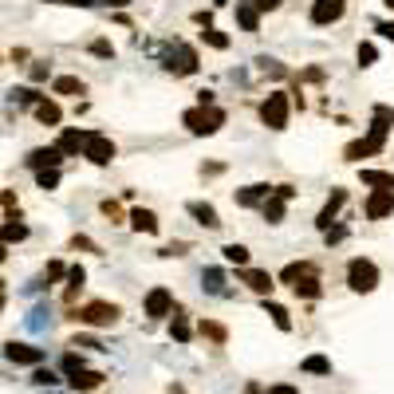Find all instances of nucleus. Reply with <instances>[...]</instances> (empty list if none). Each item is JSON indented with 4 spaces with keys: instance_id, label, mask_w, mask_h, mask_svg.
I'll list each match as a JSON object with an SVG mask.
<instances>
[{
    "instance_id": "40",
    "label": "nucleus",
    "mask_w": 394,
    "mask_h": 394,
    "mask_svg": "<svg viewBox=\"0 0 394 394\" xmlns=\"http://www.w3.org/2000/svg\"><path fill=\"white\" fill-rule=\"evenodd\" d=\"M260 71H268V75H284V63H276V60H260Z\"/></svg>"
},
{
    "instance_id": "39",
    "label": "nucleus",
    "mask_w": 394,
    "mask_h": 394,
    "mask_svg": "<svg viewBox=\"0 0 394 394\" xmlns=\"http://www.w3.org/2000/svg\"><path fill=\"white\" fill-rule=\"evenodd\" d=\"M91 51H95V55H103V60H107V55H114V48L107 44V40H95V44H91Z\"/></svg>"
},
{
    "instance_id": "44",
    "label": "nucleus",
    "mask_w": 394,
    "mask_h": 394,
    "mask_svg": "<svg viewBox=\"0 0 394 394\" xmlns=\"http://www.w3.org/2000/svg\"><path fill=\"white\" fill-rule=\"evenodd\" d=\"M32 79H36V83H40V79H48V67H44V63H36V67H32Z\"/></svg>"
},
{
    "instance_id": "33",
    "label": "nucleus",
    "mask_w": 394,
    "mask_h": 394,
    "mask_svg": "<svg viewBox=\"0 0 394 394\" xmlns=\"http://www.w3.org/2000/svg\"><path fill=\"white\" fill-rule=\"evenodd\" d=\"M12 103H24V107H36V103H40V95L32 91V87H16V91H12Z\"/></svg>"
},
{
    "instance_id": "11",
    "label": "nucleus",
    "mask_w": 394,
    "mask_h": 394,
    "mask_svg": "<svg viewBox=\"0 0 394 394\" xmlns=\"http://www.w3.org/2000/svg\"><path fill=\"white\" fill-rule=\"evenodd\" d=\"M170 308H173L170 288H154V292L146 296V316H150V320H162V316H170Z\"/></svg>"
},
{
    "instance_id": "36",
    "label": "nucleus",
    "mask_w": 394,
    "mask_h": 394,
    "mask_svg": "<svg viewBox=\"0 0 394 394\" xmlns=\"http://www.w3.org/2000/svg\"><path fill=\"white\" fill-rule=\"evenodd\" d=\"M63 370H67V375H75V370H83V355H75V351H67V355H63Z\"/></svg>"
},
{
    "instance_id": "23",
    "label": "nucleus",
    "mask_w": 394,
    "mask_h": 394,
    "mask_svg": "<svg viewBox=\"0 0 394 394\" xmlns=\"http://www.w3.org/2000/svg\"><path fill=\"white\" fill-rule=\"evenodd\" d=\"M130 225H135L138 233H158V217L150 209H135L130 213Z\"/></svg>"
},
{
    "instance_id": "1",
    "label": "nucleus",
    "mask_w": 394,
    "mask_h": 394,
    "mask_svg": "<svg viewBox=\"0 0 394 394\" xmlns=\"http://www.w3.org/2000/svg\"><path fill=\"white\" fill-rule=\"evenodd\" d=\"M391 123H394V111H391V107H375L370 135L363 138V142H351V146H347V158L355 162V158H367V154H379L382 142H386V130H391Z\"/></svg>"
},
{
    "instance_id": "35",
    "label": "nucleus",
    "mask_w": 394,
    "mask_h": 394,
    "mask_svg": "<svg viewBox=\"0 0 394 394\" xmlns=\"http://www.w3.org/2000/svg\"><path fill=\"white\" fill-rule=\"evenodd\" d=\"M67 280H71V288H67V296H75L79 288H83V280H87V272L75 264V268H67Z\"/></svg>"
},
{
    "instance_id": "16",
    "label": "nucleus",
    "mask_w": 394,
    "mask_h": 394,
    "mask_svg": "<svg viewBox=\"0 0 394 394\" xmlns=\"http://www.w3.org/2000/svg\"><path fill=\"white\" fill-rule=\"evenodd\" d=\"M241 280H245L252 292H260V296L272 292V276H268V272H260V268H245V272H241Z\"/></svg>"
},
{
    "instance_id": "17",
    "label": "nucleus",
    "mask_w": 394,
    "mask_h": 394,
    "mask_svg": "<svg viewBox=\"0 0 394 394\" xmlns=\"http://www.w3.org/2000/svg\"><path fill=\"white\" fill-rule=\"evenodd\" d=\"M189 213H194V217L205 225V229H217V225H221L217 209H213V205H205V201H189Z\"/></svg>"
},
{
    "instance_id": "28",
    "label": "nucleus",
    "mask_w": 394,
    "mask_h": 394,
    "mask_svg": "<svg viewBox=\"0 0 394 394\" xmlns=\"http://www.w3.org/2000/svg\"><path fill=\"white\" fill-rule=\"evenodd\" d=\"M28 237V225H20V221H8L4 229H0V245H8V241H24Z\"/></svg>"
},
{
    "instance_id": "49",
    "label": "nucleus",
    "mask_w": 394,
    "mask_h": 394,
    "mask_svg": "<svg viewBox=\"0 0 394 394\" xmlns=\"http://www.w3.org/2000/svg\"><path fill=\"white\" fill-rule=\"evenodd\" d=\"M63 4H79V8H87V4H95V0H63Z\"/></svg>"
},
{
    "instance_id": "9",
    "label": "nucleus",
    "mask_w": 394,
    "mask_h": 394,
    "mask_svg": "<svg viewBox=\"0 0 394 394\" xmlns=\"http://www.w3.org/2000/svg\"><path fill=\"white\" fill-rule=\"evenodd\" d=\"M347 12V0H316L311 4V24H335Z\"/></svg>"
},
{
    "instance_id": "52",
    "label": "nucleus",
    "mask_w": 394,
    "mask_h": 394,
    "mask_svg": "<svg viewBox=\"0 0 394 394\" xmlns=\"http://www.w3.org/2000/svg\"><path fill=\"white\" fill-rule=\"evenodd\" d=\"M4 257H8V252H4V245H0V260H4Z\"/></svg>"
},
{
    "instance_id": "50",
    "label": "nucleus",
    "mask_w": 394,
    "mask_h": 394,
    "mask_svg": "<svg viewBox=\"0 0 394 394\" xmlns=\"http://www.w3.org/2000/svg\"><path fill=\"white\" fill-rule=\"evenodd\" d=\"M0 308H4V280H0Z\"/></svg>"
},
{
    "instance_id": "53",
    "label": "nucleus",
    "mask_w": 394,
    "mask_h": 394,
    "mask_svg": "<svg viewBox=\"0 0 394 394\" xmlns=\"http://www.w3.org/2000/svg\"><path fill=\"white\" fill-rule=\"evenodd\" d=\"M60 4H63V0H60Z\"/></svg>"
},
{
    "instance_id": "37",
    "label": "nucleus",
    "mask_w": 394,
    "mask_h": 394,
    "mask_svg": "<svg viewBox=\"0 0 394 394\" xmlns=\"http://www.w3.org/2000/svg\"><path fill=\"white\" fill-rule=\"evenodd\" d=\"M375 55H379V51H375V44H359V63H363V67H370V63H375Z\"/></svg>"
},
{
    "instance_id": "4",
    "label": "nucleus",
    "mask_w": 394,
    "mask_h": 394,
    "mask_svg": "<svg viewBox=\"0 0 394 394\" xmlns=\"http://www.w3.org/2000/svg\"><path fill=\"white\" fill-rule=\"evenodd\" d=\"M347 284H351V292H375V288H379L375 260H363V257L351 260V264H347Z\"/></svg>"
},
{
    "instance_id": "46",
    "label": "nucleus",
    "mask_w": 394,
    "mask_h": 394,
    "mask_svg": "<svg viewBox=\"0 0 394 394\" xmlns=\"http://www.w3.org/2000/svg\"><path fill=\"white\" fill-rule=\"evenodd\" d=\"M379 32H382L386 40H394V24H391V20H386V24H379Z\"/></svg>"
},
{
    "instance_id": "45",
    "label": "nucleus",
    "mask_w": 394,
    "mask_h": 394,
    "mask_svg": "<svg viewBox=\"0 0 394 394\" xmlns=\"http://www.w3.org/2000/svg\"><path fill=\"white\" fill-rule=\"evenodd\" d=\"M48 276H51V280H55V276H63V264H60V260H51V264H48Z\"/></svg>"
},
{
    "instance_id": "48",
    "label": "nucleus",
    "mask_w": 394,
    "mask_h": 394,
    "mask_svg": "<svg viewBox=\"0 0 394 394\" xmlns=\"http://www.w3.org/2000/svg\"><path fill=\"white\" fill-rule=\"evenodd\" d=\"M95 4H111V8H123V4H130V0H95Z\"/></svg>"
},
{
    "instance_id": "6",
    "label": "nucleus",
    "mask_w": 394,
    "mask_h": 394,
    "mask_svg": "<svg viewBox=\"0 0 394 394\" xmlns=\"http://www.w3.org/2000/svg\"><path fill=\"white\" fill-rule=\"evenodd\" d=\"M260 119H264L268 130H284V126H288V95H284V91H272V95L260 103Z\"/></svg>"
},
{
    "instance_id": "10",
    "label": "nucleus",
    "mask_w": 394,
    "mask_h": 394,
    "mask_svg": "<svg viewBox=\"0 0 394 394\" xmlns=\"http://www.w3.org/2000/svg\"><path fill=\"white\" fill-rule=\"evenodd\" d=\"M386 213H394V189H375L367 197V217L370 221H382Z\"/></svg>"
},
{
    "instance_id": "20",
    "label": "nucleus",
    "mask_w": 394,
    "mask_h": 394,
    "mask_svg": "<svg viewBox=\"0 0 394 394\" xmlns=\"http://www.w3.org/2000/svg\"><path fill=\"white\" fill-rule=\"evenodd\" d=\"M284 201H288V197H280L276 189L268 194V201H264V221H268V225H280L284 221Z\"/></svg>"
},
{
    "instance_id": "2",
    "label": "nucleus",
    "mask_w": 394,
    "mask_h": 394,
    "mask_svg": "<svg viewBox=\"0 0 394 394\" xmlns=\"http://www.w3.org/2000/svg\"><path fill=\"white\" fill-rule=\"evenodd\" d=\"M280 280L292 284L296 296H308V300H316V296H320V276H316V264H308V260L288 264V268L280 272Z\"/></svg>"
},
{
    "instance_id": "26",
    "label": "nucleus",
    "mask_w": 394,
    "mask_h": 394,
    "mask_svg": "<svg viewBox=\"0 0 394 394\" xmlns=\"http://www.w3.org/2000/svg\"><path fill=\"white\" fill-rule=\"evenodd\" d=\"M87 87H83V79H75V75H60L55 79V95H83Z\"/></svg>"
},
{
    "instance_id": "5",
    "label": "nucleus",
    "mask_w": 394,
    "mask_h": 394,
    "mask_svg": "<svg viewBox=\"0 0 394 394\" xmlns=\"http://www.w3.org/2000/svg\"><path fill=\"white\" fill-rule=\"evenodd\" d=\"M71 320L91 323V327H111V323L119 320V308H114V304H107V300H91V304H83V308L75 311Z\"/></svg>"
},
{
    "instance_id": "19",
    "label": "nucleus",
    "mask_w": 394,
    "mask_h": 394,
    "mask_svg": "<svg viewBox=\"0 0 394 394\" xmlns=\"http://www.w3.org/2000/svg\"><path fill=\"white\" fill-rule=\"evenodd\" d=\"M36 119H40L44 126H60L63 111L55 107V103H51V98H40V103H36Z\"/></svg>"
},
{
    "instance_id": "3",
    "label": "nucleus",
    "mask_w": 394,
    "mask_h": 394,
    "mask_svg": "<svg viewBox=\"0 0 394 394\" xmlns=\"http://www.w3.org/2000/svg\"><path fill=\"white\" fill-rule=\"evenodd\" d=\"M182 123L189 126L194 135H213V130L225 126V111H217V107H194V111L182 114Z\"/></svg>"
},
{
    "instance_id": "15",
    "label": "nucleus",
    "mask_w": 394,
    "mask_h": 394,
    "mask_svg": "<svg viewBox=\"0 0 394 394\" xmlns=\"http://www.w3.org/2000/svg\"><path fill=\"white\" fill-rule=\"evenodd\" d=\"M268 194H272V185H245L241 194H237V205H264L268 201Z\"/></svg>"
},
{
    "instance_id": "29",
    "label": "nucleus",
    "mask_w": 394,
    "mask_h": 394,
    "mask_svg": "<svg viewBox=\"0 0 394 394\" xmlns=\"http://www.w3.org/2000/svg\"><path fill=\"white\" fill-rule=\"evenodd\" d=\"M300 367L308 370V375H332V363H327L323 355H311V359H304Z\"/></svg>"
},
{
    "instance_id": "18",
    "label": "nucleus",
    "mask_w": 394,
    "mask_h": 394,
    "mask_svg": "<svg viewBox=\"0 0 394 394\" xmlns=\"http://www.w3.org/2000/svg\"><path fill=\"white\" fill-rule=\"evenodd\" d=\"M95 386H103V375L98 370H75L71 375V391H95Z\"/></svg>"
},
{
    "instance_id": "51",
    "label": "nucleus",
    "mask_w": 394,
    "mask_h": 394,
    "mask_svg": "<svg viewBox=\"0 0 394 394\" xmlns=\"http://www.w3.org/2000/svg\"><path fill=\"white\" fill-rule=\"evenodd\" d=\"M382 4H386V8H394V0H382Z\"/></svg>"
},
{
    "instance_id": "47",
    "label": "nucleus",
    "mask_w": 394,
    "mask_h": 394,
    "mask_svg": "<svg viewBox=\"0 0 394 394\" xmlns=\"http://www.w3.org/2000/svg\"><path fill=\"white\" fill-rule=\"evenodd\" d=\"M268 394H300V391H296V386H272Z\"/></svg>"
},
{
    "instance_id": "34",
    "label": "nucleus",
    "mask_w": 394,
    "mask_h": 394,
    "mask_svg": "<svg viewBox=\"0 0 394 394\" xmlns=\"http://www.w3.org/2000/svg\"><path fill=\"white\" fill-rule=\"evenodd\" d=\"M36 182L40 189H55L60 185V170H36Z\"/></svg>"
},
{
    "instance_id": "25",
    "label": "nucleus",
    "mask_w": 394,
    "mask_h": 394,
    "mask_svg": "<svg viewBox=\"0 0 394 394\" xmlns=\"http://www.w3.org/2000/svg\"><path fill=\"white\" fill-rule=\"evenodd\" d=\"M201 284H205V292L221 296L225 292V272L221 268H205V272H201Z\"/></svg>"
},
{
    "instance_id": "42",
    "label": "nucleus",
    "mask_w": 394,
    "mask_h": 394,
    "mask_svg": "<svg viewBox=\"0 0 394 394\" xmlns=\"http://www.w3.org/2000/svg\"><path fill=\"white\" fill-rule=\"evenodd\" d=\"M32 382H40V386H51V382H55V375H51V370H36V375H32Z\"/></svg>"
},
{
    "instance_id": "7",
    "label": "nucleus",
    "mask_w": 394,
    "mask_h": 394,
    "mask_svg": "<svg viewBox=\"0 0 394 394\" xmlns=\"http://www.w3.org/2000/svg\"><path fill=\"white\" fill-rule=\"evenodd\" d=\"M83 158H91L95 166H111L114 162V142L107 135H98V130H91L83 142Z\"/></svg>"
},
{
    "instance_id": "41",
    "label": "nucleus",
    "mask_w": 394,
    "mask_h": 394,
    "mask_svg": "<svg viewBox=\"0 0 394 394\" xmlns=\"http://www.w3.org/2000/svg\"><path fill=\"white\" fill-rule=\"evenodd\" d=\"M252 8L257 12H272V8H280V0H252Z\"/></svg>"
},
{
    "instance_id": "32",
    "label": "nucleus",
    "mask_w": 394,
    "mask_h": 394,
    "mask_svg": "<svg viewBox=\"0 0 394 394\" xmlns=\"http://www.w3.org/2000/svg\"><path fill=\"white\" fill-rule=\"evenodd\" d=\"M201 40H205V44H209V48H217V51H221V48H229V36H225V32H217V28H205V32H201Z\"/></svg>"
},
{
    "instance_id": "38",
    "label": "nucleus",
    "mask_w": 394,
    "mask_h": 394,
    "mask_svg": "<svg viewBox=\"0 0 394 394\" xmlns=\"http://www.w3.org/2000/svg\"><path fill=\"white\" fill-rule=\"evenodd\" d=\"M201 332L209 335V339H217V343H225V327L221 323H201Z\"/></svg>"
},
{
    "instance_id": "30",
    "label": "nucleus",
    "mask_w": 394,
    "mask_h": 394,
    "mask_svg": "<svg viewBox=\"0 0 394 394\" xmlns=\"http://www.w3.org/2000/svg\"><path fill=\"white\" fill-rule=\"evenodd\" d=\"M221 252H225V260H229V264H241V268L248 264V248L245 245H225Z\"/></svg>"
},
{
    "instance_id": "14",
    "label": "nucleus",
    "mask_w": 394,
    "mask_h": 394,
    "mask_svg": "<svg viewBox=\"0 0 394 394\" xmlns=\"http://www.w3.org/2000/svg\"><path fill=\"white\" fill-rule=\"evenodd\" d=\"M343 201H347V189H335V194L327 197V205H323V213H320V221H316V225H320V229H323V233H327V229H332V221H335V213L343 209Z\"/></svg>"
},
{
    "instance_id": "22",
    "label": "nucleus",
    "mask_w": 394,
    "mask_h": 394,
    "mask_svg": "<svg viewBox=\"0 0 394 394\" xmlns=\"http://www.w3.org/2000/svg\"><path fill=\"white\" fill-rule=\"evenodd\" d=\"M83 142H87V135L83 130H63V138H60V154H79V150H83Z\"/></svg>"
},
{
    "instance_id": "21",
    "label": "nucleus",
    "mask_w": 394,
    "mask_h": 394,
    "mask_svg": "<svg viewBox=\"0 0 394 394\" xmlns=\"http://www.w3.org/2000/svg\"><path fill=\"white\" fill-rule=\"evenodd\" d=\"M237 20H241V28H245V32H257V28H260V12L248 4V0H241V4H237Z\"/></svg>"
},
{
    "instance_id": "43",
    "label": "nucleus",
    "mask_w": 394,
    "mask_h": 394,
    "mask_svg": "<svg viewBox=\"0 0 394 394\" xmlns=\"http://www.w3.org/2000/svg\"><path fill=\"white\" fill-rule=\"evenodd\" d=\"M347 229H327V245H335V241H343Z\"/></svg>"
},
{
    "instance_id": "13",
    "label": "nucleus",
    "mask_w": 394,
    "mask_h": 394,
    "mask_svg": "<svg viewBox=\"0 0 394 394\" xmlns=\"http://www.w3.org/2000/svg\"><path fill=\"white\" fill-rule=\"evenodd\" d=\"M60 150L55 146H40V150H32V154H28V166H32V170H60Z\"/></svg>"
},
{
    "instance_id": "31",
    "label": "nucleus",
    "mask_w": 394,
    "mask_h": 394,
    "mask_svg": "<svg viewBox=\"0 0 394 394\" xmlns=\"http://www.w3.org/2000/svg\"><path fill=\"white\" fill-rule=\"evenodd\" d=\"M170 332H173V339H178V343H185V339H189V320H185L182 311H173V323H170Z\"/></svg>"
},
{
    "instance_id": "8",
    "label": "nucleus",
    "mask_w": 394,
    "mask_h": 394,
    "mask_svg": "<svg viewBox=\"0 0 394 394\" xmlns=\"http://www.w3.org/2000/svg\"><path fill=\"white\" fill-rule=\"evenodd\" d=\"M166 67H170L173 75H194L197 71V51L189 48V44H178V48L166 55Z\"/></svg>"
},
{
    "instance_id": "24",
    "label": "nucleus",
    "mask_w": 394,
    "mask_h": 394,
    "mask_svg": "<svg viewBox=\"0 0 394 394\" xmlns=\"http://www.w3.org/2000/svg\"><path fill=\"white\" fill-rule=\"evenodd\" d=\"M264 311L272 316V323H276L280 332H292V316H288V308H280V304H272V300H264Z\"/></svg>"
},
{
    "instance_id": "27",
    "label": "nucleus",
    "mask_w": 394,
    "mask_h": 394,
    "mask_svg": "<svg viewBox=\"0 0 394 394\" xmlns=\"http://www.w3.org/2000/svg\"><path fill=\"white\" fill-rule=\"evenodd\" d=\"M367 185H375V189H394V173H382V170H363L359 173Z\"/></svg>"
},
{
    "instance_id": "12",
    "label": "nucleus",
    "mask_w": 394,
    "mask_h": 394,
    "mask_svg": "<svg viewBox=\"0 0 394 394\" xmlns=\"http://www.w3.org/2000/svg\"><path fill=\"white\" fill-rule=\"evenodd\" d=\"M4 355L12 359V363H24V367H40V363H44V351H40V347H28V343H8Z\"/></svg>"
}]
</instances>
